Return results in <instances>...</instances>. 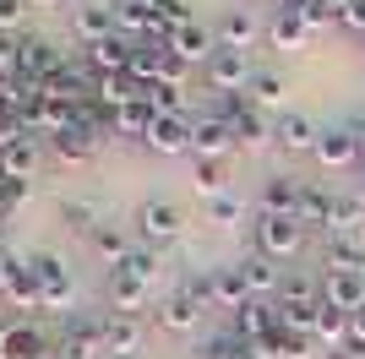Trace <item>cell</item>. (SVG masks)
I'll list each match as a JSON object with an SVG mask.
<instances>
[{
	"instance_id": "1",
	"label": "cell",
	"mask_w": 365,
	"mask_h": 359,
	"mask_svg": "<svg viewBox=\"0 0 365 359\" xmlns=\"http://www.w3.org/2000/svg\"><path fill=\"white\" fill-rule=\"evenodd\" d=\"M257 251L267 261H289L305 251V224L300 218H278V212H262L257 218Z\"/></svg>"
},
{
	"instance_id": "2",
	"label": "cell",
	"mask_w": 365,
	"mask_h": 359,
	"mask_svg": "<svg viewBox=\"0 0 365 359\" xmlns=\"http://www.w3.org/2000/svg\"><path fill=\"white\" fill-rule=\"evenodd\" d=\"M33 278H38V299H44V311H71V299H76V283H71V272H66L61 256H49V251H33Z\"/></svg>"
},
{
	"instance_id": "3",
	"label": "cell",
	"mask_w": 365,
	"mask_h": 359,
	"mask_svg": "<svg viewBox=\"0 0 365 359\" xmlns=\"http://www.w3.org/2000/svg\"><path fill=\"white\" fill-rule=\"evenodd\" d=\"M0 294L11 299L16 311H44L38 299V278H33V261L16 251H0Z\"/></svg>"
},
{
	"instance_id": "4",
	"label": "cell",
	"mask_w": 365,
	"mask_h": 359,
	"mask_svg": "<svg viewBox=\"0 0 365 359\" xmlns=\"http://www.w3.org/2000/svg\"><path fill=\"white\" fill-rule=\"evenodd\" d=\"M93 88H98V76H93L88 66H76V60H61V66L38 82V93H44V98H55V104H88Z\"/></svg>"
},
{
	"instance_id": "5",
	"label": "cell",
	"mask_w": 365,
	"mask_h": 359,
	"mask_svg": "<svg viewBox=\"0 0 365 359\" xmlns=\"http://www.w3.org/2000/svg\"><path fill=\"white\" fill-rule=\"evenodd\" d=\"M251 60H245V49H213V60H207V88L213 93H245L251 88Z\"/></svg>"
},
{
	"instance_id": "6",
	"label": "cell",
	"mask_w": 365,
	"mask_h": 359,
	"mask_svg": "<svg viewBox=\"0 0 365 359\" xmlns=\"http://www.w3.org/2000/svg\"><path fill=\"white\" fill-rule=\"evenodd\" d=\"M235 147H240V142H235V125H229V120H218V115L191 120V152H197V158H229Z\"/></svg>"
},
{
	"instance_id": "7",
	"label": "cell",
	"mask_w": 365,
	"mask_h": 359,
	"mask_svg": "<svg viewBox=\"0 0 365 359\" xmlns=\"http://www.w3.org/2000/svg\"><path fill=\"white\" fill-rule=\"evenodd\" d=\"M104 354V321H82L71 316L61 332V343H55V359H98Z\"/></svg>"
},
{
	"instance_id": "8",
	"label": "cell",
	"mask_w": 365,
	"mask_h": 359,
	"mask_svg": "<svg viewBox=\"0 0 365 359\" xmlns=\"http://www.w3.org/2000/svg\"><path fill=\"white\" fill-rule=\"evenodd\" d=\"M0 359H55V343L28 321H11L0 327Z\"/></svg>"
},
{
	"instance_id": "9",
	"label": "cell",
	"mask_w": 365,
	"mask_h": 359,
	"mask_svg": "<svg viewBox=\"0 0 365 359\" xmlns=\"http://www.w3.org/2000/svg\"><path fill=\"white\" fill-rule=\"evenodd\" d=\"M61 49L49 44V38H16V76H22V82H44L49 71H55V66H61Z\"/></svg>"
},
{
	"instance_id": "10",
	"label": "cell",
	"mask_w": 365,
	"mask_h": 359,
	"mask_svg": "<svg viewBox=\"0 0 365 359\" xmlns=\"http://www.w3.org/2000/svg\"><path fill=\"white\" fill-rule=\"evenodd\" d=\"M278 332V305L273 299H245L240 311H235V338H245V343H267Z\"/></svg>"
},
{
	"instance_id": "11",
	"label": "cell",
	"mask_w": 365,
	"mask_h": 359,
	"mask_svg": "<svg viewBox=\"0 0 365 359\" xmlns=\"http://www.w3.org/2000/svg\"><path fill=\"white\" fill-rule=\"evenodd\" d=\"M180 229H185V218H180V207H175V202H148V207L137 212V234L148 239V245L180 239Z\"/></svg>"
},
{
	"instance_id": "12",
	"label": "cell",
	"mask_w": 365,
	"mask_h": 359,
	"mask_svg": "<svg viewBox=\"0 0 365 359\" xmlns=\"http://www.w3.org/2000/svg\"><path fill=\"white\" fill-rule=\"evenodd\" d=\"M322 169H349L360 158V142H354V125H327L317 136V152H311Z\"/></svg>"
},
{
	"instance_id": "13",
	"label": "cell",
	"mask_w": 365,
	"mask_h": 359,
	"mask_svg": "<svg viewBox=\"0 0 365 359\" xmlns=\"http://www.w3.org/2000/svg\"><path fill=\"white\" fill-rule=\"evenodd\" d=\"M322 305H333L344 316L365 311V272H327L322 278Z\"/></svg>"
},
{
	"instance_id": "14",
	"label": "cell",
	"mask_w": 365,
	"mask_h": 359,
	"mask_svg": "<svg viewBox=\"0 0 365 359\" xmlns=\"http://www.w3.org/2000/svg\"><path fill=\"white\" fill-rule=\"evenodd\" d=\"M164 49H169V55H180L185 66H197V60L207 66V60H213V49H218V38L202 28V22H185V28H175V33L164 38Z\"/></svg>"
},
{
	"instance_id": "15",
	"label": "cell",
	"mask_w": 365,
	"mask_h": 359,
	"mask_svg": "<svg viewBox=\"0 0 365 359\" xmlns=\"http://www.w3.org/2000/svg\"><path fill=\"white\" fill-rule=\"evenodd\" d=\"M148 147L164 152V158H180V152H191V120L185 115H158L148 131Z\"/></svg>"
},
{
	"instance_id": "16",
	"label": "cell",
	"mask_w": 365,
	"mask_h": 359,
	"mask_svg": "<svg viewBox=\"0 0 365 359\" xmlns=\"http://www.w3.org/2000/svg\"><path fill=\"white\" fill-rule=\"evenodd\" d=\"M131 49L137 44H125L120 33H115V38H98V44H88V71L93 76H125L131 71Z\"/></svg>"
},
{
	"instance_id": "17",
	"label": "cell",
	"mask_w": 365,
	"mask_h": 359,
	"mask_svg": "<svg viewBox=\"0 0 365 359\" xmlns=\"http://www.w3.org/2000/svg\"><path fill=\"white\" fill-rule=\"evenodd\" d=\"M76 33H82V44L115 38V0H82L76 6Z\"/></svg>"
},
{
	"instance_id": "18",
	"label": "cell",
	"mask_w": 365,
	"mask_h": 359,
	"mask_svg": "<svg viewBox=\"0 0 365 359\" xmlns=\"http://www.w3.org/2000/svg\"><path fill=\"white\" fill-rule=\"evenodd\" d=\"M142 338H148V332H142V316H120V311H115L104 321V354H115V359H120V354H137Z\"/></svg>"
},
{
	"instance_id": "19",
	"label": "cell",
	"mask_w": 365,
	"mask_h": 359,
	"mask_svg": "<svg viewBox=\"0 0 365 359\" xmlns=\"http://www.w3.org/2000/svg\"><path fill=\"white\" fill-rule=\"evenodd\" d=\"M240 278H245V288H251V299H278V283H284L278 261H267L262 251L240 261Z\"/></svg>"
},
{
	"instance_id": "20",
	"label": "cell",
	"mask_w": 365,
	"mask_h": 359,
	"mask_svg": "<svg viewBox=\"0 0 365 359\" xmlns=\"http://www.w3.org/2000/svg\"><path fill=\"white\" fill-rule=\"evenodd\" d=\"M317 136L322 131L305 115H294V109H289V115H278V125H273V142L284 152H317Z\"/></svg>"
},
{
	"instance_id": "21",
	"label": "cell",
	"mask_w": 365,
	"mask_h": 359,
	"mask_svg": "<svg viewBox=\"0 0 365 359\" xmlns=\"http://www.w3.org/2000/svg\"><path fill=\"white\" fill-rule=\"evenodd\" d=\"M294 207H300V180L294 175H267L262 180V212L294 218Z\"/></svg>"
},
{
	"instance_id": "22",
	"label": "cell",
	"mask_w": 365,
	"mask_h": 359,
	"mask_svg": "<svg viewBox=\"0 0 365 359\" xmlns=\"http://www.w3.org/2000/svg\"><path fill=\"white\" fill-rule=\"evenodd\" d=\"M207 272H213V305H218V311H240L245 299H251V288H245V278H240V261L207 267Z\"/></svg>"
},
{
	"instance_id": "23",
	"label": "cell",
	"mask_w": 365,
	"mask_h": 359,
	"mask_svg": "<svg viewBox=\"0 0 365 359\" xmlns=\"http://www.w3.org/2000/svg\"><path fill=\"white\" fill-rule=\"evenodd\" d=\"M327 272H365V234H327Z\"/></svg>"
},
{
	"instance_id": "24",
	"label": "cell",
	"mask_w": 365,
	"mask_h": 359,
	"mask_svg": "<svg viewBox=\"0 0 365 359\" xmlns=\"http://www.w3.org/2000/svg\"><path fill=\"white\" fill-rule=\"evenodd\" d=\"M142 299H148V283H142V278H131L125 267H109V305H115V311L137 316Z\"/></svg>"
},
{
	"instance_id": "25",
	"label": "cell",
	"mask_w": 365,
	"mask_h": 359,
	"mask_svg": "<svg viewBox=\"0 0 365 359\" xmlns=\"http://www.w3.org/2000/svg\"><path fill=\"white\" fill-rule=\"evenodd\" d=\"M218 49H251V38H257V16L251 11H235V6H229L224 16H218Z\"/></svg>"
},
{
	"instance_id": "26",
	"label": "cell",
	"mask_w": 365,
	"mask_h": 359,
	"mask_svg": "<svg viewBox=\"0 0 365 359\" xmlns=\"http://www.w3.org/2000/svg\"><path fill=\"white\" fill-rule=\"evenodd\" d=\"M235 142H240L245 152H262L267 142H273V120H267L257 104H251L245 115H235Z\"/></svg>"
},
{
	"instance_id": "27",
	"label": "cell",
	"mask_w": 365,
	"mask_h": 359,
	"mask_svg": "<svg viewBox=\"0 0 365 359\" xmlns=\"http://www.w3.org/2000/svg\"><path fill=\"white\" fill-rule=\"evenodd\" d=\"M109 120H115V131H120V136H131V142H148V131H153V120H158V115H153L148 98H131V104L115 109Z\"/></svg>"
},
{
	"instance_id": "28",
	"label": "cell",
	"mask_w": 365,
	"mask_h": 359,
	"mask_svg": "<svg viewBox=\"0 0 365 359\" xmlns=\"http://www.w3.org/2000/svg\"><path fill=\"white\" fill-rule=\"evenodd\" d=\"M267 38H273L278 49H305L311 28H305V16H300V11H273V22H267Z\"/></svg>"
},
{
	"instance_id": "29",
	"label": "cell",
	"mask_w": 365,
	"mask_h": 359,
	"mask_svg": "<svg viewBox=\"0 0 365 359\" xmlns=\"http://www.w3.org/2000/svg\"><path fill=\"white\" fill-rule=\"evenodd\" d=\"M311 338L322 343V354H327V348H349V316L333 311V305H322V311H317V332H311Z\"/></svg>"
},
{
	"instance_id": "30",
	"label": "cell",
	"mask_w": 365,
	"mask_h": 359,
	"mask_svg": "<svg viewBox=\"0 0 365 359\" xmlns=\"http://www.w3.org/2000/svg\"><path fill=\"white\" fill-rule=\"evenodd\" d=\"M197 316H202V311H197V299L185 294V288H175V294L158 305V321H164L169 332H191V327H197Z\"/></svg>"
},
{
	"instance_id": "31",
	"label": "cell",
	"mask_w": 365,
	"mask_h": 359,
	"mask_svg": "<svg viewBox=\"0 0 365 359\" xmlns=\"http://www.w3.org/2000/svg\"><path fill=\"white\" fill-rule=\"evenodd\" d=\"M360 224H365V196H333L327 234H360Z\"/></svg>"
},
{
	"instance_id": "32",
	"label": "cell",
	"mask_w": 365,
	"mask_h": 359,
	"mask_svg": "<svg viewBox=\"0 0 365 359\" xmlns=\"http://www.w3.org/2000/svg\"><path fill=\"white\" fill-rule=\"evenodd\" d=\"M267 348H273V359H317V338H311V332H284L278 327L273 338H267Z\"/></svg>"
},
{
	"instance_id": "33",
	"label": "cell",
	"mask_w": 365,
	"mask_h": 359,
	"mask_svg": "<svg viewBox=\"0 0 365 359\" xmlns=\"http://www.w3.org/2000/svg\"><path fill=\"white\" fill-rule=\"evenodd\" d=\"M224 180H229V158H197V175H191V191L197 196H224Z\"/></svg>"
},
{
	"instance_id": "34",
	"label": "cell",
	"mask_w": 365,
	"mask_h": 359,
	"mask_svg": "<svg viewBox=\"0 0 365 359\" xmlns=\"http://www.w3.org/2000/svg\"><path fill=\"white\" fill-rule=\"evenodd\" d=\"M327 212H333V196L322 191V185H300V207H294V218H300L305 229H311V224L327 229Z\"/></svg>"
},
{
	"instance_id": "35",
	"label": "cell",
	"mask_w": 365,
	"mask_h": 359,
	"mask_svg": "<svg viewBox=\"0 0 365 359\" xmlns=\"http://www.w3.org/2000/svg\"><path fill=\"white\" fill-rule=\"evenodd\" d=\"M115 28L153 38V0H115Z\"/></svg>"
},
{
	"instance_id": "36",
	"label": "cell",
	"mask_w": 365,
	"mask_h": 359,
	"mask_svg": "<svg viewBox=\"0 0 365 359\" xmlns=\"http://www.w3.org/2000/svg\"><path fill=\"white\" fill-rule=\"evenodd\" d=\"M278 305H322V283L305 278V272H289V278L278 283Z\"/></svg>"
},
{
	"instance_id": "37",
	"label": "cell",
	"mask_w": 365,
	"mask_h": 359,
	"mask_svg": "<svg viewBox=\"0 0 365 359\" xmlns=\"http://www.w3.org/2000/svg\"><path fill=\"white\" fill-rule=\"evenodd\" d=\"M55 142V152H61L66 164H88L93 152H98V136H88V131H61V136H49Z\"/></svg>"
},
{
	"instance_id": "38",
	"label": "cell",
	"mask_w": 365,
	"mask_h": 359,
	"mask_svg": "<svg viewBox=\"0 0 365 359\" xmlns=\"http://www.w3.org/2000/svg\"><path fill=\"white\" fill-rule=\"evenodd\" d=\"M88 239H93V251L104 256V261H115V267H120L125 256H131V239H125V234H120L115 224H98V229H93Z\"/></svg>"
},
{
	"instance_id": "39",
	"label": "cell",
	"mask_w": 365,
	"mask_h": 359,
	"mask_svg": "<svg viewBox=\"0 0 365 359\" xmlns=\"http://www.w3.org/2000/svg\"><path fill=\"white\" fill-rule=\"evenodd\" d=\"M61 218H66V229H82V234H93V229L104 224L98 202H61Z\"/></svg>"
},
{
	"instance_id": "40",
	"label": "cell",
	"mask_w": 365,
	"mask_h": 359,
	"mask_svg": "<svg viewBox=\"0 0 365 359\" xmlns=\"http://www.w3.org/2000/svg\"><path fill=\"white\" fill-rule=\"evenodd\" d=\"M6 169H11L16 180H33V175H38V147H33V136H22V142L6 152Z\"/></svg>"
},
{
	"instance_id": "41",
	"label": "cell",
	"mask_w": 365,
	"mask_h": 359,
	"mask_svg": "<svg viewBox=\"0 0 365 359\" xmlns=\"http://www.w3.org/2000/svg\"><path fill=\"white\" fill-rule=\"evenodd\" d=\"M245 93H251V104H257V109L262 104H278V98H284V76H278V71H257Z\"/></svg>"
},
{
	"instance_id": "42",
	"label": "cell",
	"mask_w": 365,
	"mask_h": 359,
	"mask_svg": "<svg viewBox=\"0 0 365 359\" xmlns=\"http://www.w3.org/2000/svg\"><path fill=\"white\" fill-rule=\"evenodd\" d=\"M120 267L131 272V278H142V283H153V278H158V251H153V245H131V256H125Z\"/></svg>"
},
{
	"instance_id": "43",
	"label": "cell",
	"mask_w": 365,
	"mask_h": 359,
	"mask_svg": "<svg viewBox=\"0 0 365 359\" xmlns=\"http://www.w3.org/2000/svg\"><path fill=\"white\" fill-rule=\"evenodd\" d=\"M240 196H235V191H224V196H213V202H207V218H213V224L218 229H235V224H240Z\"/></svg>"
},
{
	"instance_id": "44",
	"label": "cell",
	"mask_w": 365,
	"mask_h": 359,
	"mask_svg": "<svg viewBox=\"0 0 365 359\" xmlns=\"http://www.w3.org/2000/svg\"><path fill=\"white\" fill-rule=\"evenodd\" d=\"M148 104H153V115H185V88H148Z\"/></svg>"
},
{
	"instance_id": "45",
	"label": "cell",
	"mask_w": 365,
	"mask_h": 359,
	"mask_svg": "<svg viewBox=\"0 0 365 359\" xmlns=\"http://www.w3.org/2000/svg\"><path fill=\"white\" fill-rule=\"evenodd\" d=\"M185 294L197 299V311H218V305H213V272H207V267H202L197 278H185Z\"/></svg>"
},
{
	"instance_id": "46",
	"label": "cell",
	"mask_w": 365,
	"mask_h": 359,
	"mask_svg": "<svg viewBox=\"0 0 365 359\" xmlns=\"http://www.w3.org/2000/svg\"><path fill=\"white\" fill-rule=\"evenodd\" d=\"M22 11H28V0H0V33H6V38L22 28Z\"/></svg>"
},
{
	"instance_id": "47",
	"label": "cell",
	"mask_w": 365,
	"mask_h": 359,
	"mask_svg": "<svg viewBox=\"0 0 365 359\" xmlns=\"http://www.w3.org/2000/svg\"><path fill=\"white\" fill-rule=\"evenodd\" d=\"M0 76H16V38L0 33Z\"/></svg>"
},
{
	"instance_id": "48",
	"label": "cell",
	"mask_w": 365,
	"mask_h": 359,
	"mask_svg": "<svg viewBox=\"0 0 365 359\" xmlns=\"http://www.w3.org/2000/svg\"><path fill=\"white\" fill-rule=\"evenodd\" d=\"M349 348H354V354H365V311L349 316Z\"/></svg>"
},
{
	"instance_id": "49",
	"label": "cell",
	"mask_w": 365,
	"mask_h": 359,
	"mask_svg": "<svg viewBox=\"0 0 365 359\" xmlns=\"http://www.w3.org/2000/svg\"><path fill=\"white\" fill-rule=\"evenodd\" d=\"M344 28L365 33V0H349V6H344Z\"/></svg>"
},
{
	"instance_id": "50",
	"label": "cell",
	"mask_w": 365,
	"mask_h": 359,
	"mask_svg": "<svg viewBox=\"0 0 365 359\" xmlns=\"http://www.w3.org/2000/svg\"><path fill=\"white\" fill-rule=\"evenodd\" d=\"M322 359H365V354H354V348H327Z\"/></svg>"
},
{
	"instance_id": "51",
	"label": "cell",
	"mask_w": 365,
	"mask_h": 359,
	"mask_svg": "<svg viewBox=\"0 0 365 359\" xmlns=\"http://www.w3.org/2000/svg\"><path fill=\"white\" fill-rule=\"evenodd\" d=\"M311 0H278V11H305Z\"/></svg>"
},
{
	"instance_id": "52",
	"label": "cell",
	"mask_w": 365,
	"mask_h": 359,
	"mask_svg": "<svg viewBox=\"0 0 365 359\" xmlns=\"http://www.w3.org/2000/svg\"><path fill=\"white\" fill-rule=\"evenodd\" d=\"M354 142H360V158H365V120L354 125Z\"/></svg>"
},
{
	"instance_id": "53",
	"label": "cell",
	"mask_w": 365,
	"mask_h": 359,
	"mask_svg": "<svg viewBox=\"0 0 365 359\" xmlns=\"http://www.w3.org/2000/svg\"><path fill=\"white\" fill-rule=\"evenodd\" d=\"M0 251H6V218H0Z\"/></svg>"
},
{
	"instance_id": "54",
	"label": "cell",
	"mask_w": 365,
	"mask_h": 359,
	"mask_svg": "<svg viewBox=\"0 0 365 359\" xmlns=\"http://www.w3.org/2000/svg\"><path fill=\"white\" fill-rule=\"evenodd\" d=\"M33 6H55V0H33Z\"/></svg>"
}]
</instances>
